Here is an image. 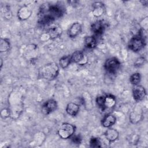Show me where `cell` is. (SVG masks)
<instances>
[{
    "label": "cell",
    "instance_id": "3",
    "mask_svg": "<svg viewBox=\"0 0 148 148\" xmlns=\"http://www.w3.org/2000/svg\"><path fill=\"white\" fill-rule=\"evenodd\" d=\"M146 45V39L142 38L139 34L132 37L130 40L128 47L134 52H138L142 50Z\"/></svg>",
    "mask_w": 148,
    "mask_h": 148
},
{
    "label": "cell",
    "instance_id": "16",
    "mask_svg": "<svg viewBox=\"0 0 148 148\" xmlns=\"http://www.w3.org/2000/svg\"><path fill=\"white\" fill-rule=\"evenodd\" d=\"M79 111V105L74 102H69L67 104L66 112L71 116H75Z\"/></svg>",
    "mask_w": 148,
    "mask_h": 148
},
{
    "label": "cell",
    "instance_id": "4",
    "mask_svg": "<svg viewBox=\"0 0 148 148\" xmlns=\"http://www.w3.org/2000/svg\"><path fill=\"white\" fill-rule=\"evenodd\" d=\"M76 127L72 124L68 123H62L58 130V136L63 139L70 138L74 134Z\"/></svg>",
    "mask_w": 148,
    "mask_h": 148
},
{
    "label": "cell",
    "instance_id": "28",
    "mask_svg": "<svg viewBox=\"0 0 148 148\" xmlns=\"http://www.w3.org/2000/svg\"><path fill=\"white\" fill-rule=\"evenodd\" d=\"M140 2L142 3V4L143 5H147V4L148 3V1H146V0H143V1H140Z\"/></svg>",
    "mask_w": 148,
    "mask_h": 148
},
{
    "label": "cell",
    "instance_id": "22",
    "mask_svg": "<svg viewBox=\"0 0 148 148\" xmlns=\"http://www.w3.org/2000/svg\"><path fill=\"white\" fill-rule=\"evenodd\" d=\"M141 80V76L140 74L138 72H136L133 73L132 75H131L130 77V83L134 85H138L139 84Z\"/></svg>",
    "mask_w": 148,
    "mask_h": 148
},
{
    "label": "cell",
    "instance_id": "26",
    "mask_svg": "<svg viewBox=\"0 0 148 148\" xmlns=\"http://www.w3.org/2000/svg\"><path fill=\"white\" fill-rule=\"evenodd\" d=\"M10 112L9 110L6 109H3L1 111V116H2V117L6 118L10 116Z\"/></svg>",
    "mask_w": 148,
    "mask_h": 148
},
{
    "label": "cell",
    "instance_id": "8",
    "mask_svg": "<svg viewBox=\"0 0 148 148\" xmlns=\"http://www.w3.org/2000/svg\"><path fill=\"white\" fill-rule=\"evenodd\" d=\"M57 106L58 105L56 101L53 99H49L43 103L42 108V111L43 114L47 115L56 110Z\"/></svg>",
    "mask_w": 148,
    "mask_h": 148
},
{
    "label": "cell",
    "instance_id": "12",
    "mask_svg": "<svg viewBox=\"0 0 148 148\" xmlns=\"http://www.w3.org/2000/svg\"><path fill=\"white\" fill-rule=\"evenodd\" d=\"M105 12V7L103 3L101 2H95L92 4V13L94 16L96 17H101Z\"/></svg>",
    "mask_w": 148,
    "mask_h": 148
},
{
    "label": "cell",
    "instance_id": "29",
    "mask_svg": "<svg viewBox=\"0 0 148 148\" xmlns=\"http://www.w3.org/2000/svg\"><path fill=\"white\" fill-rule=\"evenodd\" d=\"M3 65V62H2V59L1 58V68H2Z\"/></svg>",
    "mask_w": 148,
    "mask_h": 148
},
{
    "label": "cell",
    "instance_id": "19",
    "mask_svg": "<svg viewBox=\"0 0 148 148\" xmlns=\"http://www.w3.org/2000/svg\"><path fill=\"white\" fill-rule=\"evenodd\" d=\"M10 47V43L8 39L5 38H1L0 41V51L6 52Z\"/></svg>",
    "mask_w": 148,
    "mask_h": 148
},
{
    "label": "cell",
    "instance_id": "24",
    "mask_svg": "<svg viewBox=\"0 0 148 148\" xmlns=\"http://www.w3.org/2000/svg\"><path fill=\"white\" fill-rule=\"evenodd\" d=\"M70 138L71 139L72 143L75 145H79L82 142V138L80 135L73 134Z\"/></svg>",
    "mask_w": 148,
    "mask_h": 148
},
{
    "label": "cell",
    "instance_id": "21",
    "mask_svg": "<svg viewBox=\"0 0 148 148\" xmlns=\"http://www.w3.org/2000/svg\"><path fill=\"white\" fill-rule=\"evenodd\" d=\"M71 63V57L69 56H63L59 60L60 65L63 69L67 68Z\"/></svg>",
    "mask_w": 148,
    "mask_h": 148
},
{
    "label": "cell",
    "instance_id": "13",
    "mask_svg": "<svg viewBox=\"0 0 148 148\" xmlns=\"http://www.w3.org/2000/svg\"><path fill=\"white\" fill-rule=\"evenodd\" d=\"M47 35L51 39H56L61 36L62 30L58 25H53L47 30Z\"/></svg>",
    "mask_w": 148,
    "mask_h": 148
},
{
    "label": "cell",
    "instance_id": "25",
    "mask_svg": "<svg viewBox=\"0 0 148 148\" xmlns=\"http://www.w3.org/2000/svg\"><path fill=\"white\" fill-rule=\"evenodd\" d=\"M104 97L103 95H99L96 98V102L98 105V106L101 109V110H102L103 108V100H104Z\"/></svg>",
    "mask_w": 148,
    "mask_h": 148
},
{
    "label": "cell",
    "instance_id": "27",
    "mask_svg": "<svg viewBox=\"0 0 148 148\" xmlns=\"http://www.w3.org/2000/svg\"><path fill=\"white\" fill-rule=\"evenodd\" d=\"M144 61H145V59L143 57H139L135 61V65L136 66H140L144 64Z\"/></svg>",
    "mask_w": 148,
    "mask_h": 148
},
{
    "label": "cell",
    "instance_id": "7",
    "mask_svg": "<svg viewBox=\"0 0 148 148\" xmlns=\"http://www.w3.org/2000/svg\"><path fill=\"white\" fill-rule=\"evenodd\" d=\"M132 95L135 101L139 102L142 101L146 95L145 87L141 85H135L132 88Z\"/></svg>",
    "mask_w": 148,
    "mask_h": 148
},
{
    "label": "cell",
    "instance_id": "11",
    "mask_svg": "<svg viewBox=\"0 0 148 148\" xmlns=\"http://www.w3.org/2000/svg\"><path fill=\"white\" fill-rule=\"evenodd\" d=\"M116 104V97L112 95H106L104 97L103 105L102 111H105L107 109H111L115 106Z\"/></svg>",
    "mask_w": 148,
    "mask_h": 148
},
{
    "label": "cell",
    "instance_id": "17",
    "mask_svg": "<svg viewBox=\"0 0 148 148\" xmlns=\"http://www.w3.org/2000/svg\"><path fill=\"white\" fill-rule=\"evenodd\" d=\"M84 46L89 49H94L97 45V40L94 36H87L84 39Z\"/></svg>",
    "mask_w": 148,
    "mask_h": 148
},
{
    "label": "cell",
    "instance_id": "15",
    "mask_svg": "<svg viewBox=\"0 0 148 148\" xmlns=\"http://www.w3.org/2000/svg\"><path fill=\"white\" fill-rule=\"evenodd\" d=\"M105 136L109 142H113L117 140L119 136V132L112 128H109L104 133Z\"/></svg>",
    "mask_w": 148,
    "mask_h": 148
},
{
    "label": "cell",
    "instance_id": "20",
    "mask_svg": "<svg viewBox=\"0 0 148 148\" xmlns=\"http://www.w3.org/2000/svg\"><path fill=\"white\" fill-rule=\"evenodd\" d=\"M142 114L138 112L132 111L130 115V120L132 124L138 123L142 119Z\"/></svg>",
    "mask_w": 148,
    "mask_h": 148
},
{
    "label": "cell",
    "instance_id": "14",
    "mask_svg": "<svg viewBox=\"0 0 148 148\" xmlns=\"http://www.w3.org/2000/svg\"><path fill=\"white\" fill-rule=\"evenodd\" d=\"M116 122V117L111 114H106L102 120L101 124L103 127L110 128Z\"/></svg>",
    "mask_w": 148,
    "mask_h": 148
},
{
    "label": "cell",
    "instance_id": "5",
    "mask_svg": "<svg viewBox=\"0 0 148 148\" xmlns=\"http://www.w3.org/2000/svg\"><path fill=\"white\" fill-rule=\"evenodd\" d=\"M121 63L120 61L116 57H111L108 58L104 63L105 69L110 74H116L120 68Z\"/></svg>",
    "mask_w": 148,
    "mask_h": 148
},
{
    "label": "cell",
    "instance_id": "9",
    "mask_svg": "<svg viewBox=\"0 0 148 148\" xmlns=\"http://www.w3.org/2000/svg\"><path fill=\"white\" fill-rule=\"evenodd\" d=\"M32 12V9L28 5H24L18 9L17 12V17L20 20H26L31 16Z\"/></svg>",
    "mask_w": 148,
    "mask_h": 148
},
{
    "label": "cell",
    "instance_id": "23",
    "mask_svg": "<svg viewBox=\"0 0 148 148\" xmlns=\"http://www.w3.org/2000/svg\"><path fill=\"white\" fill-rule=\"evenodd\" d=\"M90 146L91 147H101V142L99 138L97 137H92L90 140Z\"/></svg>",
    "mask_w": 148,
    "mask_h": 148
},
{
    "label": "cell",
    "instance_id": "10",
    "mask_svg": "<svg viewBox=\"0 0 148 148\" xmlns=\"http://www.w3.org/2000/svg\"><path fill=\"white\" fill-rule=\"evenodd\" d=\"M82 29V27L81 24L79 22H75L69 27L67 31V34L69 38H74L80 34Z\"/></svg>",
    "mask_w": 148,
    "mask_h": 148
},
{
    "label": "cell",
    "instance_id": "2",
    "mask_svg": "<svg viewBox=\"0 0 148 148\" xmlns=\"http://www.w3.org/2000/svg\"><path fill=\"white\" fill-rule=\"evenodd\" d=\"M60 68L58 65L55 62H50L45 64L40 69L41 76L48 80L56 79L59 74Z\"/></svg>",
    "mask_w": 148,
    "mask_h": 148
},
{
    "label": "cell",
    "instance_id": "1",
    "mask_svg": "<svg viewBox=\"0 0 148 148\" xmlns=\"http://www.w3.org/2000/svg\"><path fill=\"white\" fill-rule=\"evenodd\" d=\"M65 12V8L60 3L51 4L48 2L43 3L38 13V22L46 25L61 17Z\"/></svg>",
    "mask_w": 148,
    "mask_h": 148
},
{
    "label": "cell",
    "instance_id": "18",
    "mask_svg": "<svg viewBox=\"0 0 148 148\" xmlns=\"http://www.w3.org/2000/svg\"><path fill=\"white\" fill-rule=\"evenodd\" d=\"M71 62L79 63L81 62L84 58V54L80 50H77L73 52L70 56Z\"/></svg>",
    "mask_w": 148,
    "mask_h": 148
},
{
    "label": "cell",
    "instance_id": "6",
    "mask_svg": "<svg viewBox=\"0 0 148 148\" xmlns=\"http://www.w3.org/2000/svg\"><path fill=\"white\" fill-rule=\"evenodd\" d=\"M107 27V23L104 20H97L91 25V31L97 36L101 35Z\"/></svg>",
    "mask_w": 148,
    "mask_h": 148
}]
</instances>
